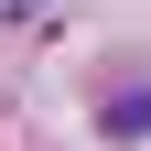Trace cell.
Segmentation results:
<instances>
[{"label": "cell", "instance_id": "2", "mask_svg": "<svg viewBox=\"0 0 151 151\" xmlns=\"http://www.w3.org/2000/svg\"><path fill=\"white\" fill-rule=\"evenodd\" d=\"M0 22H32V0H0Z\"/></svg>", "mask_w": 151, "mask_h": 151}, {"label": "cell", "instance_id": "1", "mask_svg": "<svg viewBox=\"0 0 151 151\" xmlns=\"http://www.w3.org/2000/svg\"><path fill=\"white\" fill-rule=\"evenodd\" d=\"M97 129H108V140H140V129H151V86H129V97H119V108H108V119H97Z\"/></svg>", "mask_w": 151, "mask_h": 151}]
</instances>
